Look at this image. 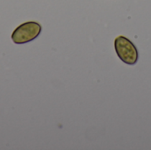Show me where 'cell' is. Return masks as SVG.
I'll return each mask as SVG.
<instances>
[{
	"label": "cell",
	"instance_id": "cell-1",
	"mask_svg": "<svg viewBox=\"0 0 151 150\" xmlns=\"http://www.w3.org/2000/svg\"><path fill=\"white\" fill-rule=\"evenodd\" d=\"M116 53L119 59L125 64L133 65L139 59V52L135 45L127 37L123 35L118 36L114 41Z\"/></svg>",
	"mask_w": 151,
	"mask_h": 150
},
{
	"label": "cell",
	"instance_id": "cell-2",
	"mask_svg": "<svg viewBox=\"0 0 151 150\" xmlns=\"http://www.w3.org/2000/svg\"><path fill=\"white\" fill-rule=\"evenodd\" d=\"M42 32V26L36 21H27L18 26L12 34V40L16 44H25L37 38Z\"/></svg>",
	"mask_w": 151,
	"mask_h": 150
}]
</instances>
